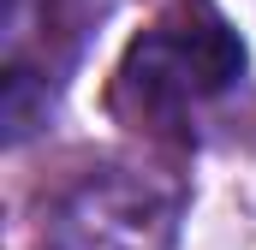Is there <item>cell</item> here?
Segmentation results:
<instances>
[{
	"label": "cell",
	"instance_id": "3",
	"mask_svg": "<svg viewBox=\"0 0 256 250\" xmlns=\"http://www.w3.org/2000/svg\"><path fill=\"white\" fill-rule=\"evenodd\" d=\"M108 6H114V0H42L48 24H66L72 36H78V30H90V24H96V18H102Z\"/></svg>",
	"mask_w": 256,
	"mask_h": 250
},
{
	"label": "cell",
	"instance_id": "1",
	"mask_svg": "<svg viewBox=\"0 0 256 250\" xmlns=\"http://www.w3.org/2000/svg\"><path fill=\"white\" fill-rule=\"evenodd\" d=\"M244 66H250L244 36L214 0H173L126 48L108 102L137 131H173L191 120V108L232 90Z\"/></svg>",
	"mask_w": 256,
	"mask_h": 250
},
{
	"label": "cell",
	"instance_id": "2",
	"mask_svg": "<svg viewBox=\"0 0 256 250\" xmlns=\"http://www.w3.org/2000/svg\"><path fill=\"white\" fill-rule=\"evenodd\" d=\"M179 196L126 167H102L66 190L48 214V250H173Z\"/></svg>",
	"mask_w": 256,
	"mask_h": 250
}]
</instances>
